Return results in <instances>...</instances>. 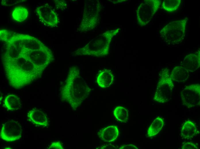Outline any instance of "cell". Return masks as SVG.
Returning a JSON list of instances; mask_svg holds the SVG:
<instances>
[{"label":"cell","mask_w":200,"mask_h":149,"mask_svg":"<svg viewBox=\"0 0 200 149\" xmlns=\"http://www.w3.org/2000/svg\"><path fill=\"white\" fill-rule=\"evenodd\" d=\"M3 60L5 75L13 88L23 87L42 76L43 73L30 61L21 55L14 60Z\"/></svg>","instance_id":"6da1fadb"},{"label":"cell","mask_w":200,"mask_h":149,"mask_svg":"<svg viewBox=\"0 0 200 149\" xmlns=\"http://www.w3.org/2000/svg\"><path fill=\"white\" fill-rule=\"evenodd\" d=\"M91 89L76 66L69 69L65 84L60 93L62 100L68 103L74 110L80 106L88 97Z\"/></svg>","instance_id":"7a4b0ae2"},{"label":"cell","mask_w":200,"mask_h":149,"mask_svg":"<svg viewBox=\"0 0 200 149\" xmlns=\"http://www.w3.org/2000/svg\"><path fill=\"white\" fill-rule=\"evenodd\" d=\"M115 31H108L97 36L85 46L75 51L74 55L101 57L108 54Z\"/></svg>","instance_id":"3957f363"},{"label":"cell","mask_w":200,"mask_h":149,"mask_svg":"<svg viewBox=\"0 0 200 149\" xmlns=\"http://www.w3.org/2000/svg\"><path fill=\"white\" fill-rule=\"evenodd\" d=\"M188 19L185 17L171 21L165 26L159 32L160 38L166 44H179L184 40Z\"/></svg>","instance_id":"277c9868"},{"label":"cell","mask_w":200,"mask_h":149,"mask_svg":"<svg viewBox=\"0 0 200 149\" xmlns=\"http://www.w3.org/2000/svg\"><path fill=\"white\" fill-rule=\"evenodd\" d=\"M85 1L82 19L78 29L84 32L92 30L98 23L101 5L98 1Z\"/></svg>","instance_id":"5b68a950"},{"label":"cell","mask_w":200,"mask_h":149,"mask_svg":"<svg viewBox=\"0 0 200 149\" xmlns=\"http://www.w3.org/2000/svg\"><path fill=\"white\" fill-rule=\"evenodd\" d=\"M20 55L30 61L43 73L45 69L54 60L53 53L47 46L36 50L23 49Z\"/></svg>","instance_id":"8992f818"},{"label":"cell","mask_w":200,"mask_h":149,"mask_svg":"<svg viewBox=\"0 0 200 149\" xmlns=\"http://www.w3.org/2000/svg\"><path fill=\"white\" fill-rule=\"evenodd\" d=\"M160 75L153 99L159 103H164L170 99L174 89V83L168 70L162 71Z\"/></svg>","instance_id":"52a82bcc"},{"label":"cell","mask_w":200,"mask_h":149,"mask_svg":"<svg viewBox=\"0 0 200 149\" xmlns=\"http://www.w3.org/2000/svg\"><path fill=\"white\" fill-rule=\"evenodd\" d=\"M161 4L160 0H146L142 1L136 11L138 23L141 26L147 25L154 17Z\"/></svg>","instance_id":"ba28073f"},{"label":"cell","mask_w":200,"mask_h":149,"mask_svg":"<svg viewBox=\"0 0 200 149\" xmlns=\"http://www.w3.org/2000/svg\"><path fill=\"white\" fill-rule=\"evenodd\" d=\"M0 32L17 41L25 49L36 50L47 47L38 39L29 35L22 34L3 29L0 30Z\"/></svg>","instance_id":"9c48e42d"},{"label":"cell","mask_w":200,"mask_h":149,"mask_svg":"<svg viewBox=\"0 0 200 149\" xmlns=\"http://www.w3.org/2000/svg\"><path fill=\"white\" fill-rule=\"evenodd\" d=\"M36 12L40 21L45 26L55 28L59 25V21L58 15L54 9L48 3L37 7Z\"/></svg>","instance_id":"30bf717a"},{"label":"cell","mask_w":200,"mask_h":149,"mask_svg":"<svg viewBox=\"0 0 200 149\" xmlns=\"http://www.w3.org/2000/svg\"><path fill=\"white\" fill-rule=\"evenodd\" d=\"M200 86L199 84H193L186 86L182 90L181 98L184 106L190 108L200 104Z\"/></svg>","instance_id":"8fae6325"},{"label":"cell","mask_w":200,"mask_h":149,"mask_svg":"<svg viewBox=\"0 0 200 149\" xmlns=\"http://www.w3.org/2000/svg\"><path fill=\"white\" fill-rule=\"evenodd\" d=\"M22 129L20 123L14 120H10L3 125L0 137L7 142H12L20 139L22 136Z\"/></svg>","instance_id":"7c38bea8"},{"label":"cell","mask_w":200,"mask_h":149,"mask_svg":"<svg viewBox=\"0 0 200 149\" xmlns=\"http://www.w3.org/2000/svg\"><path fill=\"white\" fill-rule=\"evenodd\" d=\"M200 50L186 55L183 59L182 66L189 71L193 72L198 69L200 65Z\"/></svg>","instance_id":"4fadbf2b"},{"label":"cell","mask_w":200,"mask_h":149,"mask_svg":"<svg viewBox=\"0 0 200 149\" xmlns=\"http://www.w3.org/2000/svg\"><path fill=\"white\" fill-rule=\"evenodd\" d=\"M27 117L30 121L36 125L43 126H48L47 117L45 113L41 110L33 108L27 113Z\"/></svg>","instance_id":"5bb4252c"},{"label":"cell","mask_w":200,"mask_h":149,"mask_svg":"<svg viewBox=\"0 0 200 149\" xmlns=\"http://www.w3.org/2000/svg\"><path fill=\"white\" fill-rule=\"evenodd\" d=\"M119 131L115 126H110L103 129L97 133L99 137L101 140L107 142H111L118 137Z\"/></svg>","instance_id":"9a60e30c"},{"label":"cell","mask_w":200,"mask_h":149,"mask_svg":"<svg viewBox=\"0 0 200 149\" xmlns=\"http://www.w3.org/2000/svg\"><path fill=\"white\" fill-rule=\"evenodd\" d=\"M189 71L181 65L177 66L173 68L170 74L173 82L181 83L185 82L189 77Z\"/></svg>","instance_id":"2e32d148"},{"label":"cell","mask_w":200,"mask_h":149,"mask_svg":"<svg viewBox=\"0 0 200 149\" xmlns=\"http://www.w3.org/2000/svg\"><path fill=\"white\" fill-rule=\"evenodd\" d=\"M114 79L113 74L110 70L105 69L99 72L97 78V82L101 87H109Z\"/></svg>","instance_id":"e0dca14e"},{"label":"cell","mask_w":200,"mask_h":149,"mask_svg":"<svg viewBox=\"0 0 200 149\" xmlns=\"http://www.w3.org/2000/svg\"><path fill=\"white\" fill-rule=\"evenodd\" d=\"M197 131V126L194 122L188 120L183 123L181 129V134L183 138L190 139L196 135Z\"/></svg>","instance_id":"ac0fdd59"},{"label":"cell","mask_w":200,"mask_h":149,"mask_svg":"<svg viewBox=\"0 0 200 149\" xmlns=\"http://www.w3.org/2000/svg\"><path fill=\"white\" fill-rule=\"evenodd\" d=\"M4 105L8 110L12 111L20 109L22 105L20 98L13 94L9 95L5 97L4 101Z\"/></svg>","instance_id":"d6986e66"},{"label":"cell","mask_w":200,"mask_h":149,"mask_svg":"<svg viewBox=\"0 0 200 149\" xmlns=\"http://www.w3.org/2000/svg\"><path fill=\"white\" fill-rule=\"evenodd\" d=\"M164 125L163 119L160 117H156L153 121L148 129L147 135L148 137L157 135L161 130Z\"/></svg>","instance_id":"ffe728a7"},{"label":"cell","mask_w":200,"mask_h":149,"mask_svg":"<svg viewBox=\"0 0 200 149\" xmlns=\"http://www.w3.org/2000/svg\"><path fill=\"white\" fill-rule=\"evenodd\" d=\"M28 15V11L25 7L19 6L15 8L12 13L11 16L14 20L21 22L26 19Z\"/></svg>","instance_id":"44dd1931"},{"label":"cell","mask_w":200,"mask_h":149,"mask_svg":"<svg viewBox=\"0 0 200 149\" xmlns=\"http://www.w3.org/2000/svg\"><path fill=\"white\" fill-rule=\"evenodd\" d=\"M181 0H164L162 2V9L168 13H172L176 11L180 7Z\"/></svg>","instance_id":"7402d4cb"},{"label":"cell","mask_w":200,"mask_h":149,"mask_svg":"<svg viewBox=\"0 0 200 149\" xmlns=\"http://www.w3.org/2000/svg\"><path fill=\"white\" fill-rule=\"evenodd\" d=\"M113 113L116 118L120 121H124L127 119L128 117L127 110L122 106L116 107L114 109Z\"/></svg>","instance_id":"603a6c76"},{"label":"cell","mask_w":200,"mask_h":149,"mask_svg":"<svg viewBox=\"0 0 200 149\" xmlns=\"http://www.w3.org/2000/svg\"><path fill=\"white\" fill-rule=\"evenodd\" d=\"M54 1L55 6L57 9L64 10L67 8L68 4L65 1L55 0Z\"/></svg>","instance_id":"cb8c5ba5"},{"label":"cell","mask_w":200,"mask_h":149,"mask_svg":"<svg viewBox=\"0 0 200 149\" xmlns=\"http://www.w3.org/2000/svg\"><path fill=\"white\" fill-rule=\"evenodd\" d=\"M182 149H197L198 147L195 143L191 142H186L183 144L181 147Z\"/></svg>","instance_id":"d4e9b609"},{"label":"cell","mask_w":200,"mask_h":149,"mask_svg":"<svg viewBox=\"0 0 200 149\" xmlns=\"http://www.w3.org/2000/svg\"><path fill=\"white\" fill-rule=\"evenodd\" d=\"M48 148L49 149H63L64 148L60 142H57L52 143Z\"/></svg>","instance_id":"484cf974"},{"label":"cell","mask_w":200,"mask_h":149,"mask_svg":"<svg viewBox=\"0 0 200 149\" xmlns=\"http://www.w3.org/2000/svg\"><path fill=\"white\" fill-rule=\"evenodd\" d=\"M119 149H137L138 148L133 144L121 146Z\"/></svg>","instance_id":"4316f807"},{"label":"cell","mask_w":200,"mask_h":149,"mask_svg":"<svg viewBox=\"0 0 200 149\" xmlns=\"http://www.w3.org/2000/svg\"><path fill=\"white\" fill-rule=\"evenodd\" d=\"M100 148L103 149H115L116 148L114 145L110 144L101 146Z\"/></svg>","instance_id":"83f0119b"}]
</instances>
